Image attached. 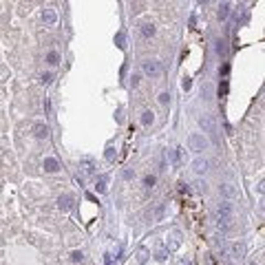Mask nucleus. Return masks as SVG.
<instances>
[{"instance_id":"f257e3e1","label":"nucleus","mask_w":265,"mask_h":265,"mask_svg":"<svg viewBox=\"0 0 265 265\" xmlns=\"http://www.w3.org/2000/svg\"><path fill=\"white\" fill-rule=\"evenodd\" d=\"M208 137L203 135V133H192L190 137H188V146H190V150H195V153H201V150H206L208 148Z\"/></svg>"},{"instance_id":"f03ea898","label":"nucleus","mask_w":265,"mask_h":265,"mask_svg":"<svg viewBox=\"0 0 265 265\" xmlns=\"http://www.w3.org/2000/svg\"><path fill=\"white\" fill-rule=\"evenodd\" d=\"M199 124H201L203 133H208V135H210V139H212L214 144H219V135H216V124H214L212 115H203V117L199 119Z\"/></svg>"},{"instance_id":"7ed1b4c3","label":"nucleus","mask_w":265,"mask_h":265,"mask_svg":"<svg viewBox=\"0 0 265 265\" xmlns=\"http://www.w3.org/2000/svg\"><path fill=\"white\" fill-rule=\"evenodd\" d=\"M144 73L150 75V78H157L161 73V64L157 60H146V62H144Z\"/></svg>"},{"instance_id":"20e7f679","label":"nucleus","mask_w":265,"mask_h":265,"mask_svg":"<svg viewBox=\"0 0 265 265\" xmlns=\"http://www.w3.org/2000/svg\"><path fill=\"white\" fill-rule=\"evenodd\" d=\"M33 135L38 139H46V137H49V126H46L44 122H35L33 124Z\"/></svg>"},{"instance_id":"39448f33","label":"nucleus","mask_w":265,"mask_h":265,"mask_svg":"<svg viewBox=\"0 0 265 265\" xmlns=\"http://www.w3.org/2000/svg\"><path fill=\"white\" fill-rule=\"evenodd\" d=\"M42 168H44L46 173H58V170H60V163H58V159H55V157H44Z\"/></svg>"},{"instance_id":"423d86ee","label":"nucleus","mask_w":265,"mask_h":265,"mask_svg":"<svg viewBox=\"0 0 265 265\" xmlns=\"http://www.w3.org/2000/svg\"><path fill=\"white\" fill-rule=\"evenodd\" d=\"M219 192H221V197H225V199H234V197H236V188L230 186V183L219 186Z\"/></svg>"},{"instance_id":"0eeeda50","label":"nucleus","mask_w":265,"mask_h":265,"mask_svg":"<svg viewBox=\"0 0 265 265\" xmlns=\"http://www.w3.org/2000/svg\"><path fill=\"white\" fill-rule=\"evenodd\" d=\"M155 33H157V27L153 22H144L141 25V38H153Z\"/></svg>"},{"instance_id":"6e6552de","label":"nucleus","mask_w":265,"mask_h":265,"mask_svg":"<svg viewBox=\"0 0 265 265\" xmlns=\"http://www.w3.org/2000/svg\"><path fill=\"white\" fill-rule=\"evenodd\" d=\"M219 216H234V206L230 201H223L219 206Z\"/></svg>"},{"instance_id":"1a4fd4ad","label":"nucleus","mask_w":265,"mask_h":265,"mask_svg":"<svg viewBox=\"0 0 265 265\" xmlns=\"http://www.w3.org/2000/svg\"><path fill=\"white\" fill-rule=\"evenodd\" d=\"M192 170H195L197 175H203L208 170V161L206 159H195V161H192Z\"/></svg>"},{"instance_id":"9d476101","label":"nucleus","mask_w":265,"mask_h":265,"mask_svg":"<svg viewBox=\"0 0 265 265\" xmlns=\"http://www.w3.org/2000/svg\"><path fill=\"white\" fill-rule=\"evenodd\" d=\"M58 208H60V210H64V212H69L71 208H73V199H71L69 195L60 197V199H58Z\"/></svg>"},{"instance_id":"9b49d317","label":"nucleus","mask_w":265,"mask_h":265,"mask_svg":"<svg viewBox=\"0 0 265 265\" xmlns=\"http://www.w3.org/2000/svg\"><path fill=\"white\" fill-rule=\"evenodd\" d=\"M42 20H44V25H55V20H58V16H55V11L53 9H44V13H42Z\"/></svg>"},{"instance_id":"f8f14e48","label":"nucleus","mask_w":265,"mask_h":265,"mask_svg":"<svg viewBox=\"0 0 265 265\" xmlns=\"http://www.w3.org/2000/svg\"><path fill=\"white\" fill-rule=\"evenodd\" d=\"M232 223H234V216H219V228L223 232H228L232 228Z\"/></svg>"},{"instance_id":"ddd939ff","label":"nucleus","mask_w":265,"mask_h":265,"mask_svg":"<svg viewBox=\"0 0 265 265\" xmlns=\"http://www.w3.org/2000/svg\"><path fill=\"white\" fill-rule=\"evenodd\" d=\"M153 122H155V113H153V111H144V113H141V124H144V126H150Z\"/></svg>"},{"instance_id":"4468645a","label":"nucleus","mask_w":265,"mask_h":265,"mask_svg":"<svg viewBox=\"0 0 265 265\" xmlns=\"http://www.w3.org/2000/svg\"><path fill=\"white\" fill-rule=\"evenodd\" d=\"M232 254H234L236 258H241V256L245 254V243H234V245H232Z\"/></svg>"},{"instance_id":"2eb2a0df","label":"nucleus","mask_w":265,"mask_h":265,"mask_svg":"<svg viewBox=\"0 0 265 265\" xmlns=\"http://www.w3.org/2000/svg\"><path fill=\"white\" fill-rule=\"evenodd\" d=\"M230 13V2H221L219 5V20H225Z\"/></svg>"},{"instance_id":"dca6fc26","label":"nucleus","mask_w":265,"mask_h":265,"mask_svg":"<svg viewBox=\"0 0 265 265\" xmlns=\"http://www.w3.org/2000/svg\"><path fill=\"white\" fill-rule=\"evenodd\" d=\"M155 183H157V177H155V175H146V177H144V186H146L148 190L155 188Z\"/></svg>"},{"instance_id":"f3484780","label":"nucleus","mask_w":265,"mask_h":265,"mask_svg":"<svg viewBox=\"0 0 265 265\" xmlns=\"http://www.w3.org/2000/svg\"><path fill=\"white\" fill-rule=\"evenodd\" d=\"M216 53H219V55H225V53H228V42H225V40H219V42H216Z\"/></svg>"},{"instance_id":"a211bd4d","label":"nucleus","mask_w":265,"mask_h":265,"mask_svg":"<svg viewBox=\"0 0 265 265\" xmlns=\"http://www.w3.org/2000/svg\"><path fill=\"white\" fill-rule=\"evenodd\" d=\"M95 190H97V192H106V177H100V179H97Z\"/></svg>"},{"instance_id":"6ab92c4d","label":"nucleus","mask_w":265,"mask_h":265,"mask_svg":"<svg viewBox=\"0 0 265 265\" xmlns=\"http://www.w3.org/2000/svg\"><path fill=\"white\" fill-rule=\"evenodd\" d=\"M84 258V254L80 252V250H73V252H71V261H73V263H80Z\"/></svg>"},{"instance_id":"aec40b11","label":"nucleus","mask_w":265,"mask_h":265,"mask_svg":"<svg viewBox=\"0 0 265 265\" xmlns=\"http://www.w3.org/2000/svg\"><path fill=\"white\" fill-rule=\"evenodd\" d=\"M46 60H49V64H58V62H60V55H58V51H51L49 55H46Z\"/></svg>"},{"instance_id":"412c9836","label":"nucleus","mask_w":265,"mask_h":265,"mask_svg":"<svg viewBox=\"0 0 265 265\" xmlns=\"http://www.w3.org/2000/svg\"><path fill=\"white\" fill-rule=\"evenodd\" d=\"M201 95H203V100H210V97H212V86H208V84H206V86H203V91H201Z\"/></svg>"},{"instance_id":"4be33fe9","label":"nucleus","mask_w":265,"mask_h":265,"mask_svg":"<svg viewBox=\"0 0 265 265\" xmlns=\"http://www.w3.org/2000/svg\"><path fill=\"white\" fill-rule=\"evenodd\" d=\"M53 82V73H44L42 75V84H51Z\"/></svg>"},{"instance_id":"5701e85b","label":"nucleus","mask_w":265,"mask_h":265,"mask_svg":"<svg viewBox=\"0 0 265 265\" xmlns=\"http://www.w3.org/2000/svg\"><path fill=\"white\" fill-rule=\"evenodd\" d=\"M190 86H192L190 78H183V82H181V88H183V91H190Z\"/></svg>"},{"instance_id":"b1692460","label":"nucleus","mask_w":265,"mask_h":265,"mask_svg":"<svg viewBox=\"0 0 265 265\" xmlns=\"http://www.w3.org/2000/svg\"><path fill=\"white\" fill-rule=\"evenodd\" d=\"M159 102H161V104H168V102H170V95H168V93H161V95H159Z\"/></svg>"},{"instance_id":"393cba45","label":"nucleus","mask_w":265,"mask_h":265,"mask_svg":"<svg viewBox=\"0 0 265 265\" xmlns=\"http://www.w3.org/2000/svg\"><path fill=\"white\" fill-rule=\"evenodd\" d=\"M137 258H139V261L144 263V261H146V258H148V252H146V250H139V256H137Z\"/></svg>"},{"instance_id":"a878e982","label":"nucleus","mask_w":265,"mask_h":265,"mask_svg":"<svg viewBox=\"0 0 265 265\" xmlns=\"http://www.w3.org/2000/svg\"><path fill=\"white\" fill-rule=\"evenodd\" d=\"M130 84H133V88H135V86H139V75H137V73L130 78Z\"/></svg>"},{"instance_id":"bb28decb","label":"nucleus","mask_w":265,"mask_h":265,"mask_svg":"<svg viewBox=\"0 0 265 265\" xmlns=\"http://www.w3.org/2000/svg\"><path fill=\"white\" fill-rule=\"evenodd\" d=\"M228 93V82H223L221 86H219V95H225Z\"/></svg>"},{"instance_id":"cd10ccee","label":"nucleus","mask_w":265,"mask_h":265,"mask_svg":"<svg viewBox=\"0 0 265 265\" xmlns=\"http://www.w3.org/2000/svg\"><path fill=\"white\" fill-rule=\"evenodd\" d=\"M228 71H230V64H223V66L219 69V73H221V75H228Z\"/></svg>"},{"instance_id":"c85d7f7f","label":"nucleus","mask_w":265,"mask_h":265,"mask_svg":"<svg viewBox=\"0 0 265 265\" xmlns=\"http://www.w3.org/2000/svg\"><path fill=\"white\" fill-rule=\"evenodd\" d=\"M117 46H124V33H117Z\"/></svg>"},{"instance_id":"c756f323","label":"nucleus","mask_w":265,"mask_h":265,"mask_svg":"<svg viewBox=\"0 0 265 265\" xmlns=\"http://www.w3.org/2000/svg\"><path fill=\"white\" fill-rule=\"evenodd\" d=\"M163 258H166V250H159L157 252V261H163Z\"/></svg>"},{"instance_id":"7c9ffc66","label":"nucleus","mask_w":265,"mask_h":265,"mask_svg":"<svg viewBox=\"0 0 265 265\" xmlns=\"http://www.w3.org/2000/svg\"><path fill=\"white\" fill-rule=\"evenodd\" d=\"M113 157H115V153H113V148H108V150H106V159L113 161Z\"/></svg>"},{"instance_id":"2f4dec72","label":"nucleus","mask_w":265,"mask_h":265,"mask_svg":"<svg viewBox=\"0 0 265 265\" xmlns=\"http://www.w3.org/2000/svg\"><path fill=\"white\" fill-rule=\"evenodd\" d=\"M133 175H135V173H130V170H124V179H130Z\"/></svg>"},{"instance_id":"473e14b6","label":"nucleus","mask_w":265,"mask_h":265,"mask_svg":"<svg viewBox=\"0 0 265 265\" xmlns=\"http://www.w3.org/2000/svg\"><path fill=\"white\" fill-rule=\"evenodd\" d=\"M179 265H190V263H188V261H181V263H179Z\"/></svg>"},{"instance_id":"72a5a7b5","label":"nucleus","mask_w":265,"mask_h":265,"mask_svg":"<svg viewBox=\"0 0 265 265\" xmlns=\"http://www.w3.org/2000/svg\"><path fill=\"white\" fill-rule=\"evenodd\" d=\"M250 265H256V263H250Z\"/></svg>"}]
</instances>
